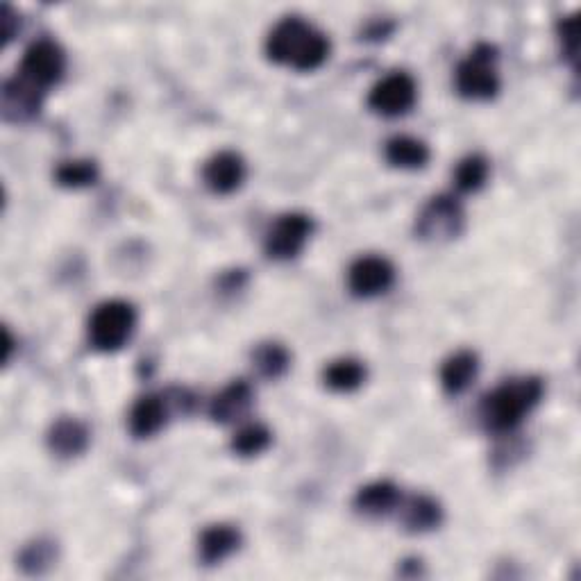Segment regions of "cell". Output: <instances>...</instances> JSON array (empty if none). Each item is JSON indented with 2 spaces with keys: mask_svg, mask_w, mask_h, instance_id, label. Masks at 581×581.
I'll return each instance as SVG.
<instances>
[{
  "mask_svg": "<svg viewBox=\"0 0 581 581\" xmlns=\"http://www.w3.org/2000/svg\"><path fill=\"white\" fill-rule=\"evenodd\" d=\"M266 53L277 64L296 71H316L330 57V39L298 16L280 21L266 39Z\"/></svg>",
  "mask_w": 581,
  "mask_h": 581,
  "instance_id": "cell-1",
  "label": "cell"
},
{
  "mask_svg": "<svg viewBox=\"0 0 581 581\" xmlns=\"http://www.w3.org/2000/svg\"><path fill=\"white\" fill-rule=\"evenodd\" d=\"M543 395V384L536 377L513 380L488 393L482 404V416L488 429L493 432H511L522 418L532 411Z\"/></svg>",
  "mask_w": 581,
  "mask_h": 581,
  "instance_id": "cell-2",
  "label": "cell"
},
{
  "mask_svg": "<svg viewBox=\"0 0 581 581\" xmlns=\"http://www.w3.org/2000/svg\"><path fill=\"white\" fill-rule=\"evenodd\" d=\"M137 327V311L125 300L103 302L89 321V341L100 352L121 350Z\"/></svg>",
  "mask_w": 581,
  "mask_h": 581,
  "instance_id": "cell-3",
  "label": "cell"
},
{
  "mask_svg": "<svg viewBox=\"0 0 581 581\" xmlns=\"http://www.w3.org/2000/svg\"><path fill=\"white\" fill-rule=\"evenodd\" d=\"M498 50L488 44L477 46L466 62L457 69V89L468 100H491L500 91L498 69Z\"/></svg>",
  "mask_w": 581,
  "mask_h": 581,
  "instance_id": "cell-4",
  "label": "cell"
},
{
  "mask_svg": "<svg viewBox=\"0 0 581 581\" xmlns=\"http://www.w3.org/2000/svg\"><path fill=\"white\" fill-rule=\"evenodd\" d=\"M64 69V50L53 39H39L23 53L19 75L46 94L50 87L62 80Z\"/></svg>",
  "mask_w": 581,
  "mask_h": 581,
  "instance_id": "cell-5",
  "label": "cell"
},
{
  "mask_svg": "<svg viewBox=\"0 0 581 581\" xmlns=\"http://www.w3.org/2000/svg\"><path fill=\"white\" fill-rule=\"evenodd\" d=\"M416 230L429 241L459 237L463 230V209L452 196H436L420 212Z\"/></svg>",
  "mask_w": 581,
  "mask_h": 581,
  "instance_id": "cell-6",
  "label": "cell"
},
{
  "mask_svg": "<svg viewBox=\"0 0 581 581\" xmlns=\"http://www.w3.org/2000/svg\"><path fill=\"white\" fill-rule=\"evenodd\" d=\"M416 82L411 75L395 71L391 75H386L384 80H380L370 89L368 105L373 112L382 116H400L407 114L416 103Z\"/></svg>",
  "mask_w": 581,
  "mask_h": 581,
  "instance_id": "cell-7",
  "label": "cell"
},
{
  "mask_svg": "<svg viewBox=\"0 0 581 581\" xmlns=\"http://www.w3.org/2000/svg\"><path fill=\"white\" fill-rule=\"evenodd\" d=\"M314 223L305 214H284L266 234V252L273 259H293L298 257L305 243L311 237Z\"/></svg>",
  "mask_w": 581,
  "mask_h": 581,
  "instance_id": "cell-8",
  "label": "cell"
},
{
  "mask_svg": "<svg viewBox=\"0 0 581 581\" xmlns=\"http://www.w3.org/2000/svg\"><path fill=\"white\" fill-rule=\"evenodd\" d=\"M395 268L384 257H361L350 266L348 284L359 298H375L393 286Z\"/></svg>",
  "mask_w": 581,
  "mask_h": 581,
  "instance_id": "cell-9",
  "label": "cell"
},
{
  "mask_svg": "<svg viewBox=\"0 0 581 581\" xmlns=\"http://www.w3.org/2000/svg\"><path fill=\"white\" fill-rule=\"evenodd\" d=\"M44 91L37 89L35 84L23 80L21 75H14L12 80L5 82L3 87V114L7 121H30L41 112L44 105Z\"/></svg>",
  "mask_w": 581,
  "mask_h": 581,
  "instance_id": "cell-10",
  "label": "cell"
},
{
  "mask_svg": "<svg viewBox=\"0 0 581 581\" xmlns=\"http://www.w3.org/2000/svg\"><path fill=\"white\" fill-rule=\"evenodd\" d=\"M202 178L218 196H227V193L237 191L246 180V164L237 153L225 150V153H218L209 159L205 171H202Z\"/></svg>",
  "mask_w": 581,
  "mask_h": 581,
  "instance_id": "cell-11",
  "label": "cell"
},
{
  "mask_svg": "<svg viewBox=\"0 0 581 581\" xmlns=\"http://www.w3.org/2000/svg\"><path fill=\"white\" fill-rule=\"evenodd\" d=\"M250 404H252L250 384L239 380L225 386V389L216 395L212 400V407H209V414H212L216 423L230 425L248 414Z\"/></svg>",
  "mask_w": 581,
  "mask_h": 581,
  "instance_id": "cell-12",
  "label": "cell"
},
{
  "mask_svg": "<svg viewBox=\"0 0 581 581\" xmlns=\"http://www.w3.org/2000/svg\"><path fill=\"white\" fill-rule=\"evenodd\" d=\"M166 420L168 409L162 395H143L132 407L130 429L137 439H148V436H155L166 425Z\"/></svg>",
  "mask_w": 581,
  "mask_h": 581,
  "instance_id": "cell-13",
  "label": "cell"
},
{
  "mask_svg": "<svg viewBox=\"0 0 581 581\" xmlns=\"http://www.w3.org/2000/svg\"><path fill=\"white\" fill-rule=\"evenodd\" d=\"M50 450L60 457H75V454H82L89 445V429L84 427L80 420L75 418H62L57 420L50 429L48 436Z\"/></svg>",
  "mask_w": 581,
  "mask_h": 581,
  "instance_id": "cell-14",
  "label": "cell"
},
{
  "mask_svg": "<svg viewBox=\"0 0 581 581\" xmlns=\"http://www.w3.org/2000/svg\"><path fill=\"white\" fill-rule=\"evenodd\" d=\"M241 534L230 525H214L205 529L200 538V557L209 566L225 561L230 554L239 550Z\"/></svg>",
  "mask_w": 581,
  "mask_h": 581,
  "instance_id": "cell-15",
  "label": "cell"
},
{
  "mask_svg": "<svg viewBox=\"0 0 581 581\" xmlns=\"http://www.w3.org/2000/svg\"><path fill=\"white\" fill-rule=\"evenodd\" d=\"M477 355L475 352L461 350L445 361L441 368V384L448 393H463L477 377Z\"/></svg>",
  "mask_w": 581,
  "mask_h": 581,
  "instance_id": "cell-16",
  "label": "cell"
},
{
  "mask_svg": "<svg viewBox=\"0 0 581 581\" xmlns=\"http://www.w3.org/2000/svg\"><path fill=\"white\" fill-rule=\"evenodd\" d=\"M443 518V511L439 502H434L427 495H416L402 504V525L409 532H429V529L439 527Z\"/></svg>",
  "mask_w": 581,
  "mask_h": 581,
  "instance_id": "cell-17",
  "label": "cell"
},
{
  "mask_svg": "<svg viewBox=\"0 0 581 581\" xmlns=\"http://www.w3.org/2000/svg\"><path fill=\"white\" fill-rule=\"evenodd\" d=\"M400 504V491L391 482H375L361 488L355 498V507L366 516H386Z\"/></svg>",
  "mask_w": 581,
  "mask_h": 581,
  "instance_id": "cell-18",
  "label": "cell"
},
{
  "mask_svg": "<svg viewBox=\"0 0 581 581\" xmlns=\"http://www.w3.org/2000/svg\"><path fill=\"white\" fill-rule=\"evenodd\" d=\"M325 384L336 393H350L366 380V368L357 359H339L325 368Z\"/></svg>",
  "mask_w": 581,
  "mask_h": 581,
  "instance_id": "cell-19",
  "label": "cell"
},
{
  "mask_svg": "<svg viewBox=\"0 0 581 581\" xmlns=\"http://www.w3.org/2000/svg\"><path fill=\"white\" fill-rule=\"evenodd\" d=\"M386 159L398 168H423L429 162V148L414 137H393L386 143Z\"/></svg>",
  "mask_w": 581,
  "mask_h": 581,
  "instance_id": "cell-20",
  "label": "cell"
},
{
  "mask_svg": "<svg viewBox=\"0 0 581 581\" xmlns=\"http://www.w3.org/2000/svg\"><path fill=\"white\" fill-rule=\"evenodd\" d=\"M252 361H255V366L259 368L261 375L266 377H280L286 373V368L291 364V357H289V350L284 348L280 343H264L259 345L255 350V355H252Z\"/></svg>",
  "mask_w": 581,
  "mask_h": 581,
  "instance_id": "cell-21",
  "label": "cell"
},
{
  "mask_svg": "<svg viewBox=\"0 0 581 581\" xmlns=\"http://www.w3.org/2000/svg\"><path fill=\"white\" fill-rule=\"evenodd\" d=\"M273 436L264 425H246L241 427L232 439V450L239 454V457H255V454L264 452L268 445H271Z\"/></svg>",
  "mask_w": 581,
  "mask_h": 581,
  "instance_id": "cell-22",
  "label": "cell"
},
{
  "mask_svg": "<svg viewBox=\"0 0 581 581\" xmlns=\"http://www.w3.org/2000/svg\"><path fill=\"white\" fill-rule=\"evenodd\" d=\"M488 178V162L479 155H470L463 159L454 171V184H457L459 191H477L484 187V182Z\"/></svg>",
  "mask_w": 581,
  "mask_h": 581,
  "instance_id": "cell-23",
  "label": "cell"
},
{
  "mask_svg": "<svg viewBox=\"0 0 581 581\" xmlns=\"http://www.w3.org/2000/svg\"><path fill=\"white\" fill-rule=\"evenodd\" d=\"M57 182L62 187L69 189H80V187H89L98 180V166L89 159H80V162H64L55 173Z\"/></svg>",
  "mask_w": 581,
  "mask_h": 581,
  "instance_id": "cell-24",
  "label": "cell"
},
{
  "mask_svg": "<svg viewBox=\"0 0 581 581\" xmlns=\"http://www.w3.org/2000/svg\"><path fill=\"white\" fill-rule=\"evenodd\" d=\"M53 561H55L53 545L44 541L28 545L21 554V568L25 572H30V575H41L46 568L53 566Z\"/></svg>",
  "mask_w": 581,
  "mask_h": 581,
  "instance_id": "cell-25",
  "label": "cell"
},
{
  "mask_svg": "<svg viewBox=\"0 0 581 581\" xmlns=\"http://www.w3.org/2000/svg\"><path fill=\"white\" fill-rule=\"evenodd\" d=\"M579 23L575 16H568V19H563L559 25V32H561V41H563V48H566V53L575 60L577 57V30Z\"/></svg>",
  "mask_w": 581,
  "mask_h": 581,
  "instance_id": "cell-26",
  "label": "cell"
},
{
  "mask_svg": "<svg viewBox=\"0 0 581 581\" xmlns=\"http://www.w3.org/2000/svg\"><path fill=\"white\" fill-rule=\"evenodd\" d=\"M3 44L7 46L12 41L14 37V32H16V23H19V19H16V14L10 10V7H3Z\"/></svg>",
  "mask_w": 581,
  "mask_h": 581,
  "instance_id": "cell-27",
  "label": "cell"
},
{
  "mask_svg": "<svg viewBox=\"0 0 581 581\" xmlns=\"http://www.w3.org/2000/svg\"><path fill=\"white\" fill-rule=\"evenodd\" d=\"M12 345H14L12 336H10V332L5 330V361H10V355H12Z\"/></svg>",
  "mask_w": 581,
  "mask_h": 581,
  "instance_id": "cell-28",
  "label": "cell"
}]
</instances>
